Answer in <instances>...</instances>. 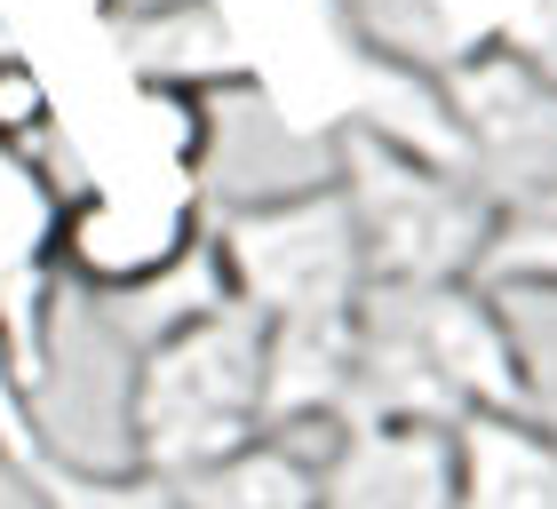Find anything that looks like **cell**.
Returning a JSON list of instances; mask_svg holds the SVG:
<instances>
[{
	"instance_id": "obj_2",
	"label": "cell",
	"mask_w": 557,
	"mask_h": 509,
	"mask_svg": "<svg viewBox=\"0 0 557 509\" xmlns=\"http://www.w3.org/2000/svg\"><path fill=\"white\" fill-rule=\"evenodd\" d=\"M335 191L350 208L367 287H462L478 271L494 208L470 191V175L350 120L335 136Z\"/></svg>"
},
{
	"instance_id": "obj_6",
	"label": "cell",
	"mask_w": 557,
	"mask_h": 509,
	"mask_svg": "<svg viewBox=\"0 0 557 509\" xmlns=\"http://www.w3.org/2000/svg\"><path fill=\"white\" fill-rule=\"evenodd\" d=\"M319 509H454V430L343 422L319 462Z\"/></svg>"
},
{
	"instance_id": "obj_4",
	"label": "cell",
	"mask_w": 557,
	"mask_h": 509,
	"mask_svg": "<svg viewBox=\"0 0 557 509\" xmlns=\"http://www.w3.org/2000/svg\"><path fill=\"white\" fill-rule=\"evenodd\" d=\"M438 104L454 127V160L486 208L557 184V64L510 40H478L438 72Z\"/></svg>"
},
{
	"instance_id": "obj_8",
	"label": "cell",
	"mask_w": 557,
	"mask_h": 509,
	"mask_svg": "<svg viewBox=\"0 0 557 509\" xmlns=\"http://www.w3.org/2000/svg\"><path fill=\"white\" fill-rule=\"evenodd\" d=\"M454 509H557V430L542 414H462Z\"/></svg>"
},
{
	"instance_id": "obj_3",
	"label": "cell",
	"mask_w": 557,
	"mask_h": 509,
	"mask_svg": "<svg viewBox=\"0 0 557 509\" xmlns=\"http://www.w3.org/2000/svg\"><path fill=\"white\" fill-rule=\"evenodd\" d=\"M208 263H215L223 302H239V311H256V319L343 311V302H359V287H367L359 239H350V208H343L335 184L232 208L208 239Z\"/></svg>"
},
{
	"instance_id": "obj_12",
	"label": "cell",
	"mask_w": 557,
	"mask_h": 509,
	"mask_svg": "<svg viewBox=\"0 0 557 509\" xmlns=\"http://www.w3.org/2000/svg\"><path fill=\"white\" fill-rule=\"evenodd\" d=\"M48 120V88L24 57H0V136H33Z\"/></svg>"
},
{
	"instance_id": "obj_1",
	"label": "cell",
	"mask_w": 557,
	"mask_h": 509,
	"mask_svg": "<svg viewBox=\"0 0 557 509\" xmlns=\"http://www.w3.org/2000/svg\"><path fill=\"white\" fill-rule=\"evenodd\" d=\"M263 438V319L215 302L184 326H160L128 382V446L151 477H191Z\"/></svg>"
},
{
	"instance_id": "obj_7",
	"label": "cell",
	"mask_w": 557,
	"mask_h": 509,
	"mask_svg": "<svg viewBox=\"0 0 557 509\" xmlns=\"http://www.w3.org/2000/svg\"><path fill=\"white\" fill-rule=\"evenodd\" d=\"M350 367H359V302L263 319V438L343 430Z\"/></svg>"
},
{
	"instance_id": "obj_9",
	"label": "cell",
	"mask_w": 557,
	"mask_h": 509,
	"mask_svg": "<svg viewBox=\"0 0 557 509\" xmlns=\"http://www.w3.org/2000/svg\"><path fill=\"white\" fill-rule=\"evenodd\" d=\"M0 454L33 486L40 509H184V494L151 470H72L64 454H48L33 438V422H24V406L9 390H0Z\"/></svg>"
},
{
	"instance_id": "obj_10",
	"label": "cell",
	"mask_w": 557,
	"mask_h": 509,
	"mask_svg": "<svg viewBox=\"0 0 557 509\" xmlns=\"http://www.w3.org/2000/svg\"><path fill=\"white\" fill-rule=\"evenodd\" d=\"M175 494H184V509H319V462H302L287 438H256L175 477Z\"/></svg>"
},
{
	"instance_id": "obj_5",
	"label": "cell",
	"mask_w": 557,
	"mask_h": 509,
	"mask_svg": "<svg viewBox=\"0 0 557 509\" xmlns=\"http://www.w3.org/2000/svg\"><path fill=\"white\" fill-rule=\"evenodd\" d=\"M398 295H407V326L422 343L438 398L454 406V422L462 414H542L534 367H525L494 295H478L470 278L462 287H398Z\"/></svg>"
},
{
	"instance_id": "obj_11",
	"label": "cell",
	"mask_w": 557,
	"mask_h": 509,
	"mask_svg": "<svg viewBox=\"0 0 557 509\" xmlns=\"http://www.w3.org/2000/svg\"><path fill=\"white\" fill-rule=\"evenodd\" d=\"M470 287H478V295H510V287H549V295H557V184L534 191V199L494 208Z\"/></svg>"
},
{
	"instance_id": "obj_13",
	"label": "cell",
	"mask_w": 557,
	"mask_h": 509,
	"mask_svg": "<svg viewBox=\"0 0 557 509\" xmlns=\"http://www.w3.org/2000/svg\"><path fill=\"white\" fill-rule=\"evenodd\" d=\"M502 40L549 64V48H557V0H518V16H510V33H502Z\"/></svg>"
}]
</instances>
